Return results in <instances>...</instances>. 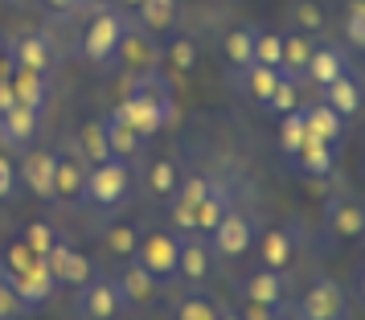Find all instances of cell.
Returning <instances> with one entry per match:
<instances>
[{"label":"cell","instance_id":"cell-38","mask_svg":"<svg viewBox=\"0 0 365 320\" xmlns=\"http://www.w3.org/2000/svg\"><path fill=\"white\" fill-rule=\"evenodd\" d=\"M165 58L177 74H189V70L197 66V41L193 37H173V46L165 50Z\"/></svg>","mask_w":365,"mask_h":320},{"label":"cell","instance_id":"cell-14","mask_svg":"<svg viewBox=\"0 0 365 320\" xmlns=\"http://www.w3.org/2000/svg\"><path fill=\"white\" fill-rule=\"evenodd\" d=\"M115 287H119V296H123V304H152L156 296H160V279L148 275L140 263H132V267L119 271Z\"/></svg>","mask_w":365,"mask_h":320},{"label":"cell","instance_id":"cell-26","mask_svg":"<svg viewBox=\"0 0 365 320\" xmlns=\"http://www.w3.org/2000/svg\"><path fill=\"white\" fill-rule=\"evenodd\" d=\"M304 172H312V177H329L332 165H336V144H320V140H308L304 148L292 156Z\"/></svg>","mask_w":365,"mask_h":320},{"label":"cell","instance_id":"cell-9","mask_svg":"<svg viewBox=\"0 0 365 320\" xmlns=\"http://www.w3.org/2000/svg\"><path fill=\"white\" fill-rule=\"evenodd\" d=\"M53 172H58V156L53 152H25V160L17 165V177L25 181V189L34 193V197H41V202H50L53 197Z\"/></svg>","mask_w":365,"mask_h":320},{"label":"cell","instance_id":"cell-49","mask_svg":"<svg viewBox=\"0 0 365 320\" xmlns=\"http://www.w3.org/2000/svg\"><path fill=\"white\" fill-rule=\"evenodd\" d=\"M53 13H70V9H78V0H46Z\"/></svg>","mask_w":365,"mask_h":320},{"label":"cell","instance_id":"cell-32","mask_svg":"<svg viewBox=\"0 0 365 320\" xmlns=\"http://www.w3.org/2000/svg\"><path fill=\"white\" fill-rule=\"evenodd\" d=\"M13 62L25 70H50V46H46V37H21L17 46H13Z\"/></svg>","mask_w":365,"mask_h":320},{"label":"cell","instance_id":"cell-45","mask_svg":"<svg viewBox=\"0 0 365 320\" xmlns=\"http://www.w3.org/2000/svg\"><path fill=\"white\" fill-rule=\"evenodd\" d=\"M205 189H210V181H205V177H189V181H181V185H177V193H173V202L193 205V210H197V202L205 197Z\"/></svg>","mask_w":365,"mask_h":320},{"label":"cell","instance_id":"cell-21","mask_svg":"<svg viewBox=\"0 0 365 320\" xmlns=\"http://www.w3.org/2000/svg\"><path fill=\"white\" fill-rule=\"evenodd\" d=\"M103 128H107V148H111V156H119V160H128V156H135L140 152V132H135L128 119L119 115V111H111V115L103 119Z\"/></svg>","mask_w":365,"mask_h":320},{"label":"cell","instance_id":"cell-5","mask_svg":"<svg viewBox=\"0 0 365 320\" xmlns=\"http://www.w3.org/2000/svg\"><path fill=\"white\" fill-rule=\"evenodd\" d=\"M119 115L132 123L135 132H140V140H148V135H156L165 123H177V103H148V99H123L115 107Z\"/></svg>","mask_w":365,"mask_h":320},{"label":"cell","instance_id":"cell-15","mask_svg":"<svg viewBox=\"0 0 365 320\" xmlns=\"http://www.w3.org/2000/svg\"><path fill=\"white\" fill-rule=\"evenodd\" d=\"M37 119H41V111H34V107H13V111H4V115H0V144L25 148L37 132Z\"/></svg>","mask_w":365,"mask_h":320},{"label":"cell","instance_id":"cell-16","mask_svg":"<svg viewBox=\"0 0 365 320\" xmlns=\"http://www.w3.org/2000/svg\"><path fill=\"white\" fill-rule=\"evenodd\" d=\"M320 91H324V99H320V103H329L341 119L357 115V111H361V103H365V91H361V83H357L353 74H341L336 83L320 86Z\"/></svg>","mask_w":365,"mask_h":320},{"label":"cell","instance_id":"cell-3","mask_svg":"<svg viewBox=\"0 0 365 320\" xmlns=\"http://www.w3.org/2000/svg\"><path fill=\"white\" fill-rule=\"evenodd\" d=\"M177 254H181V234L173 230H156V234H144L140 238V247H135V263L156 275V279H168V275H177Z\"/></svg>","mask_w":365,"mask_h":320},{"label":"cell","instance_id":"cell-20","mask_svg":"<svg viewBox=\"0 0 365 320\" xmlns=\"http://www.w3.org/2000/svg\"><path fill=\"white\" fill-rule=\"evenodd\" d=\"M177 275H181L185 284H205V275H210V251H205V242H197V238H181Z\"/></svg>","mask_w":365,"mask_h":320},{"label":"cell","instance_id":"cell-35","mask_svg":"<svg viewBox=\"0 0 365 320\" xmlns=\"http://www.w3.org/2000/svg\"><path fill=\"white\" fill-rule=\"evenodd\" d=\"M279 144L287 156H296L304 144H308V128H304V111H287L283 115V128H279Z\"/></svg>","mask_w":365,"mask_h":320},{"label":"cell","instance_id":"cell-47","mask_svg":"<svg viewBox=\"0 0 365 320\" xmlns=\"http://www.w3.org/2000/svg\"><path fill=\"white\" fill-rule=\"evenodd\" d=\"M242 320H275V308H267V304H255V300H242Z\"/></svg>","mask_w":365,"mask_h":320},{"label":"cell","instance_id":"cell-4","mask_svg":"<svg viewBox=\"0 0 365 320\" xmlns=\"http://www.w3.org/2000/svg\"><path fill=\"white\" fill-rule=\"evenodd\" d=\"M210 242H214V251L226 254V259L247 254L250 242H255V222H250V214H242V210H234V205H230V210H226V218L210 230Z\"/></svg>","mask_w":365,"mask_h":320},{"label":"cell","instance_id":"cell-34","mask_svg":"<svg viewBox=\"0 0 365 320\" xmlns=\"http://www.w3.org/2000/svg\"><path fill=\"white\" fill-rule=\"evenodd\" d=\"M177 185H181V172H177L173 160H156V165L148 169V189L156 193V197H173Z\"/></svg>","mask_w":365,"mask_h":320},{"label":"cell","instance_id":"cell-37","mask_svg":"<svg viewBox=\"0 0 365 320\" xmlns=\"http://www.w3.org/2000/svg\"><path fill=\"white\" fill-rule=\"evenodd\" d=\"M279 62H283V33H267V29H259V37H255V66L279 70Z\"/></svg>","mask_w":365,"mask_h":320},{"label":"cell","instance_id":"cell-53","mask_svg":"<svg viewBox=\"0 0 365 320\" xmlns=\"http://www.w3.org/2000/svg\"><path fill=\"white\" fill-rule=\"evenodd\" d=\"M361 296H365V275H361Z\"/></svg>","mask_w":365,"mask_h":320},{"label":"cell","instance_id":"cell-39","mask_svg":"<svg viewBox=\"0 0 365 320\" xmlns=\"http://www.w3.org/2000/svg\"><path fill=\"white\" fill-rule=\"evenodd\" d=\"M21 242H25V247H29V251H34L37 259H46V254L53 251L58 234H53V226H50V222H29V226H25V238H21Z\"/></svg>","mask_w":365,"mask_h":320},{"label":"cell","instance_id":"cell-8","mask_svg":"<svg viewBox=\"0 0 365 320\" xmlns=\"http://www.w3.org/2000/svg\"><path fill=\"white\" fill-rule=\"evenodd\" d=\"M78 312L86 320H115L123 312V296H119L115 279H91V284H83Z\"/></svg>","mask_w":365,"mask_h":320},{"label":"cell","instance_id":"cell-19","mask_svg":"<svg viewBox=\"0 0 365 320\" xmlns=\"http://www.w3.org/2000/svg\"><path fill=\"white\" fill-rule=\"evenodd\" d=\"M304 74H308L316 86H329V83H336L341 74H349V62H345V53L341 50H332V46H316Z\"/></svg>","mask_w":365,"mask_h":320},{"label":"cell","instance_id":"cell-28","mask_svg":"<svg viewBox=\"0 0 365 320\" xmlns=\"http://www.w3.org/2000/svg\"><path fill=\"white\" fill-rule=\"evenodd\" d=\"M135 17L144 33H165L168 25L177 21V0H140L135 4Z\"/></svg>","mask_w":365,"mask_h":320},{"label":"cell","instance_id":"cell-6","mask_svg":"<svg viewBox=\"0 0 365 320\" xmlns=\"http://www.w3.org/2000/svg\"><path fill=\"white\" fill-rule=\"evenodd\" d=\"M304 320H345L349 300H345V287L336 279H316L308 291H304Z\"/></svg>","mask_w":365,"mask_h":320},{"label":"cell","instance_id":"cell-46","mask_svg":"<svg viewBox=\"0 0 365 320\" xmlns=\"http://www.w3.org/2000/svg\"><path fill=\"white\" fill-rule=\"evenodd\" d=\"M13 189H17V165L0 152V202H4V197H13Z\"/></svg>","mask_w":365,"mask_h":320},{"label":"cell","instance_id":"cell-31","mask_svg":"<svg viewBox=\"0 0 365 320\" xmlns=\"http://www.w3.org/2000/svg\"><path fill=\"white\" fill-rule=\"evenodd\" d=\"M78 152H83L86 165H103L111 148H107V128H103V119H91L83 123V132H78Z\"/></svg>","mask_w":365,"mask_h":320},{"label":"cell","instance_id":"cell-17","mask_svg":"<svg viewBox=\"0 0 365 320\" xmlns=\"http://www.w3.org/2000/svg\"><path fill=\"white\" fill-rule=\"evenodd\" d=\"M299 111H304L308 140H320V144H336V140H341V123H345V119L336 115L329 103H312V107H299Z\"/></svg>","mask_w":365,"mask_h":320},{"label":"cell","instance_id":"cell-36","mask_svg":"<svg viewBox=\"0 0 365 320\" xmlns=\"http://www.w3.org/2000/svg\"><path fill=\"white\" fill-rule=\"evenodd\" d=\"M103 242H107V251L115 254V259H132L135 247H140V234H135V226H107V234H103Z\"/></svg>","mask_w":365,"mask_h":320},{"label":"cell","instance_id":"cell-23","mask_svg":"<svg viewBox=\"0 0 365 320\" xmlns=\"http://www.w3.org/2000/svg\"><path fill=\"white\" fill-rule=\"evenodd\" d=\"M242 300H255V304H267V308H275L279 312V300H283V279H279V271H255L247 279V287H242Z\"/></svg>","mask_w":365,"mask_h":320},{"label":"cell","instance_id":"cell-43","mask_svg":"<svg viewBox=\"0 0 365 320\" xmlns=\"http://www.w3.org/2000/svg\"><path fill=\"white\" fill-rule=\"evenodd\" d=\"M222 312H217L214 300H205V296H189V300H181V308H177V320H217Z\"/></svg>","mask_w":365,"mask_h":320},{"label":"cell","instance_id":"cell-27","mask_svg":"<svg viewBox=\"0 0 365 320\" xmlns=\"http://www.w3.org/2000/svg\"><path fill=\"white\" fill-rule=\"evenodd\" d=\"M128 99H148V103H173L168 78L156 70H135L132 83H128Z\"/></svg>","mask_w":365,"mask_h":320},{"label":"cell","instance_id":"cell-42","mask_svg":"<svg viewBox=\"0 0 365 320\" xmlns=\"http://www.w3.org/2000/svg\"><path fill=\"white\" fill-rule=\"evenodd\" d=\"M0 263H4V275H21V271H29L37 263V254L25 242H9L4 254H0Z\"/></svg>","mask_w":365,"mask_h":320},{"label":"cell","instance_id":"cell-54","mask_svg":"<svg viewBox=\"0 0 365 320\" xmlns=\"http://www.w3.org/2000/svg\"><path fill=\"white\" fill-rule=\"evenodd\" d=\"M0 53H4V41H0Z\"/></svg>","mask_w":365,"mask_h":320},{"label":"cell","instance_id":"cell-18","mask_svg":"<svg viewBox=\"0 0 365 320\" xmlns=\"http://www.w3.org/2000/svg\"><path fill=\"white\" fill-rule=\"evenodd\" d=\"M255 37H259L255 25H238V29H230V33L222 37V58H226V66H234V70L255 66Z\"/></svg>","mask_w":365,"mask_h":320},{"label":"cell","instance_id":"cell-52","mask_svg":"<svg viewBox=\"0 0 365 320\" xmlns=\"http://www.w3.org/2000/svg\"><path fill=\"white\" fill-rule=\"evenodd\" d=\"M119 4H128V9H135V4H140V0H119Z\"/></svg>","mask_w":365,"mask_h":320},{"label":"cell","instance_id":"cell-1","mask_svg":"<svg viewBox=\"0 0 365 320\" xmlns=\"http://www.w3.org/2000/svg\"><path fill=\"white\" fill-rule=\"evenodd\" d=\"M128 185H132V172H128V160H119V156H107L103 165H91L83 193H86V197H91L95 205H103V210H111V205H119L123 197H128Z\"/></svg>","mask_w":365,"mask_h":320},{"label":"cell","instance_id":"cell-7","mask_svg":"<svg viewBox=\"0 0 365 320\" xmlns=\"http://www.w3.org/2000/svg\"><path fill=\"white\" fill-rule=\"evenodd\" d=\"M46 267H50L53 284H70V287H83L91 284V275H95V267H91V259H86L83 251H74V247H66L62 238L53 242V251L46 254Z\"/></svg>","mask_w":365,"mask_h":320},{"label":"cell","instance_id":"cell-2","mask_svg":"<svg viewBox=\"0 0 365 320\" xmlns=\"http://www.w3.org/2000/svg\"><path fill=\"white\" fill-rule=\"evenodd\" d=\"M123 33H128L123 13H115V9H99L95 21L86 25V33H83V53L91 58V62H111L115 50H119V41H123Z\"/></svg>","mask_w":365,"mask_h":320},{"label":"cell","instance_id":"cell-40","mask_svg":"<svg viewBox=\"0 0 365 320\" xmlns=\"http://www.w3.org/2000/svg\"><path fill=\"white\" fill-rule=\"evenodd\" d=\"M271 111H279V115H287V111H299V86L292 74H283L279 86H275V95H271V103H267Z\"/></svg>","mask_w":365,"mask_h":320},{"label":"cell","instance_id":"cell-51","mask_svg":"<svg viewBox=\"0 0 365 320\" xmlns=\"http://www.w3.org/2000/svg\"><path fill=\"white\" fill-rule=\"evenodd\" d=\"M217 320H242V316H238V312H222Z\"/></svg>","mask_w":365,"mask_h":320},{"label":"cell","instance_id":"cell-29","mask_svg":"<svg viewBox=\"0 0 365 320\" xmlns=\"http://www.w3.org/2000/svg\"><path fill=\"white\" fill-rule=\"evenodd\" d=\"M312 37H304V33H283V62H279V70L283 74H292V78H299L304 70H308V58H312Z\"/></svg>","mask_w":365,"mask_h":320},{"label":"cell","instance_id":"cell-12","mask_svg":"<svg viewBox=\"0 0 365 320\" xmlns=\"http://www.w3.org/2000/svg\"><path fill=\"white\" fill-rule=\"evenodd\" d=\"M4 279H9V287L21 296V304H25V308L46 304L53 296V287H58V284H53V275H50V267H46V259H37L29 271H21V275H4Z\"/></svg>","mask_w":365,"mask_h":320},{"label":"cell","instance_id":"cell-10","mask_svg":"<svg viewBox=\"0 0 365 320\" xmlns=\"http://www.w3.org/2000/svg\"><path fill=\"white\" fill-rule=\"evenodd\" d=\"M324 226H329V234L345 238V242L361 238L365 234V202H357V197H332L324 205Z\"/></svg>","mask_w":365,"mask_h":320},{"label":"cell","instance_id":"cell-33","mask_svg":"<svg viewBox=\"0 0 365 320\" xmlns=\"http://www.w3.org/2000/svg\"><path fill=\"white\" fill-rule=\"evenodd\" d=\"M283 70H271V66H247V91L255 103H271V95H275V86H279Z\"/></svg>","mask_w":365,"mask_h":320},{"label":"cell","instance_id":"cell-41","mask_svg":"<svg viewBox=\"0 0 365 320\" xmlns=\"http://www.w3.org/2000/svg\"><path fill=\"white\" fill-rule=\"evenodd\" d=\"M345 37H349V46H353V50H365V0H349Z\"/></svg>","mask_w":365,"mask_h":320},{"label":"cell","instance_id":"cell-13","mask_svg":"<svg viewBox=\"0 0 365 320\" xmlns=\"http://www.w3.org/2000/svg\"><path fill=\"white\" fill-rule=\"evenodd\" d=\"M9 83H13L17 107H34V111H41L46 99H50V70H25V66H17Z\"/></svg>","mask_w":365,"mask_h":320},{"label":"cell","instance_id":"cell-22","mask_svg":"<svg viewBox=\"0 0 365 320\" xmlns=\"http://www.w3.org/2000/svg\"><path fill=\"white\" fill-rule=\"evenodd\" d=\"M226 210H230V189L222 181H210L205 197L197 202V234H210L217 222L226 218Z\"/></svg>","mask_w":365,"mask_h":320},{"label":"cell","instance_id":"cell-44","mask_svg":"<svg viewBox=\"0 0 365 320\" xmlns=\"http://www.w3.org/2000/svg\"><path fill=\"white\" fill-rule=\"evenodd\" d=\"M25 312H29V308L21 304V296L9 287V279L0 275V320H21Z\"/></svg>","mask_w":365,"mask_h":320},{"label":"cell","instance_id":"cell-11","mask_svg":"<svg viewBox=\"0 0 365 320\" xmlns=\"http://www.w3.org/2000/svg\"><path fill=\"white\" fill-rule=\"evenodd\" d=\"M111 62H123V66L132 70V74H135V70H156V62H160V46H156V33H144V29H128Z\"/></svg>","mask_w":365,"mask_h":320},{"label":"cell","instance_id":"cell-30","mask_svg":"<svg viewBox=\"0 0 365 320\" xmlns=\"http://www.w3.org/2000/svg\"><path fill=\"white\" fill-rule=\"evenodd\" d=\"M259 259H263V267L283 271L292 263V234L287 230H267V234H259Z\"/></svg>","mask_w":365,"mask_h":320},{"label":"cell","instance_id":"cell-48","mask_svg":"<svg viewBox=\"0 0 365 320\" xmlns=\"http://www.w3.org/2000/svg\"><path fill=\"white\" fill-rule=\"evenodd\" d=\"M13 107H17V95H13V83H9V78H0V115H4V111H13Z\"/></svg>","mask_w":365,"mask_h":320},{"label":"cell","instance_id":"cell-24","mask_svg":"<svg viewBox=\"0 0 365 320\" xmlns=\"http://www.w3.org/2000/svg\"><path fill=\"white\" fill-rule=\"evenodd\" d=\"M86 172L74 156H58V172H53V202H74L83 197Z\"/></svg>","mask_w":365,"mask_h":320},{"label":"cell","instance_id":"cell-50","mask_svg":"<svg viewBox=\"0 0 365 320\" xmlns=\"http://www.w3.org/2000/svg\"><path fill=\"white\" fill-rule=\"evenodd\" d=\"M103 0H78V9H99Z\"/></svg>","mask_w":365,"mask_h":320},{"label":"cell","instance_id":"cell-25","mask_svg":"<svg viewBox=\"0 0 365 320\" xmlns=\"http://www.w3.org/2000/svg\"><path fill=\"white\" fill-rule=\"evenodd\" d=\"M287 21H292V33H304V37H316V33L329 29V13H324V4H316V0H296L292 13H287Z\"/></svg>","mask_w":365,"mask_h":320}]
</instances>
